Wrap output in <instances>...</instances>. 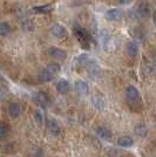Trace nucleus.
Masks as SVG:
<instances>
[{
  "instance_id": "nucleus-16",
  "label": "nucleus",
  "mask_w": 156,
  "mask_h": 157,
  "mask_svg": "<svg viewBox=\"0 0 156 157\" xmlns=\"http://www.w3.org/2000/svg\"><path fill=\"white\" fill-rule=\"evenodd\" d=\"M117 144L120 147H123V148H129L134 144V141L129 136H122V137H120L117 140Z\"/></svg>"
},
{
  "instance_id": "nucleus-12",
  "label": "nucleus",
  "mask_w": 156,
  "mask_h": 157,
  "mask_svg": "<svg viewBox=\"0 0 156 157\" xmlns=\"http://www.w3.org/2000/svg\"><path fill=\"white\" fill-rule=\"evenodd\" d=\"M75 90L78 92V94L80 95H86L88 93V85L86 83L85 81L79 80L75 82Z\"/></svg>"
},
{
  "instance_id": "nucleus-23",
  "label": "nucleus",
  "mask_w": 156,
  "mask_h": 157,
  "mask_svg": "<svg viewBox=\"0 0 156 157\" xmlns=\"http://www.w3.org/2000/svg\"><path fill=\"white\" fill-rule=\"evenodd\" d=\"M76 61H78L79 65H81V66H85V65H87V63L89 62V60H88V56H87L86 54H82L81 56H79Z\"/></svg>"
},
{
  "instance_id": "nucleus-9",
  "label": "nucleus",
  "mask_w": 156,
  "mask_h": 157,
  "mask_svg": "<svg viewBox=\"0 0 156 157\" xmlns=\"http://www.w3.org/2000/svg\"><path fill=\"white\" fill-rule=\"evenodd\" d=\"M92 102H93V105L99 110H103L106 107V101L101 95H94L92 98Z\"/></svg>"
},
{
  "instance_id": "nucleus-13",
  "label": "nucleus",
  "mask_w": 156,
  "mask_h": 157,
  "mask_svg": "<svg viewBox=\"0 0 156 157\" xmlns=\"http://www.w3.org/2000/svg\"><path fill=\"white\" fill-rule=\"evenodd\" d=\"M127 53L131 58H135L138 53V45L134 41H130L127 44Z\"/></svg>"
},
{
  "instance_id": "nucleus-4",
  "label": "nucleus",
  "mask_w": 156,
  "mask_h": 157,
  "mask_svg": "<svg viewBox=\"0 0 156 157\" xmlns=\"http://www.w3.org/2000/svg\"><path fill=\"white\" fill-rule=\"evenodd\" d=\"M48 53H49V55L54 58V59L57 60H65L67 58V53L64 51V49H61V48H58V47H51L49 49H48Z\"/></svg>"
},
{
  "instance_id": "nucleus-10",
  "label": "nucleus",
  "mask_w": 156,
  "mask_h": 157,
  "mask_svg": "<svg viewBox=\"0 0 156 157\" xmlns=\"http://www.w3.org/2000/svg\"><path fill=\"white\" fill-rule=\"evenodd\" d=\"M71 89V85L67 80H60L58 83H57V90L60 94H67Z\"/></svg>"
},
{
  "instance_id": "nucleus-8",
  "label": "nucleus",
  "mask_w": 156,
  "mask_h": 157,
  "mask_svg": "<svg viewBox=\"0 0 156 157\" xmlns=\"http://www.w3.org/2000/svg\"><path fill=\"white\" fill-rule=\"evenodd\" d=\"M46 127H47L48 131H49L52 135H54V136H58L59 134H60V127H59V124L57 123V121H54V120H47Z\"/></svg>"
},
{
  "instance_id": "nucleus-2",
  "label": "nucleus",
  "mask_w": 156,
  "mask_h": 157,
  "mask_svg": "<svg viewBox=\"0 0 156 157\" xmlns=\"http://www.w3.org/2000/svg\"><path fill=\"white\" fill-rule=\"evenodd\" d=\"M134 17L136 18V19H143V18H146V17H148V14H149V7L147 4H140L134 10Z\"/></svg>"
},
{
  "instance_id": "nucleus-18",
  "label": "nucleus",
  "mask_w": 156,
  "mask_h": 157,
  "mask_svg": "<svg viewBox=\"0 0 156 157\" xmlns=\"http://www.w3.org/2000/svg\"><path fill=\"white\" fill-rule=\"evenodd\" d=\"M135 134H136L137 136H140V137H146L147 136V134H148V129H147V127L143 124V123H140V124H137L135 127Z\"/></svg>"
},
{
  "instance_id": "nucleus-11",
  "label": "nucleus",
  "mask_w": 156,
  "mask_h": 157,
  "mask_svg": "<svg viewBox=\"0 0 156 157\" xmlns=\"http://www.w3.org/2000/svg\"><path fill=\"white\" fill-rule=\"evenodd\" d=\"M20 113H21V108H20V105L18 103H11V105H8V114H10V116L13 118H17L20 116Z\"/></svg>"
},
{
  "instance_id": "nucleus-24",
  "label": "nucleus",
  "mask_w": 156,
  "mask_h": 157,
  "mask_svg": "<svg viewBox=\"0 0 156 157\" xmlns=\"http://www.w3.org/2000/svg\"><path fill=\"white\" fill-rule=\"evenodd\" d=\"M6 95H7V90L5 89V88H1V87H0V100L5 98Z\"/></svg>"
},
{
  "instance_id": "nucleus-6",
  "label": "nucleus",
  "mask_w": 156,
  "mask_h": 157,
  "mask_svg": "<svg viewBox=\"0 0 156 157\" xmlns=\"http://www.w3.org/2000/svg\"><path fill=\"white\" fill-rule=\"evenodd\" d=\"M51 32L54 36H57L59 39H64L67 36V31H66V28L64 26H61V25H54V26L51 28Z\"/></svg>"
},
{
  "instance_id": "nucleus-22",
  "label": "nucleus",
  "mask_w": 156,
  "mask_h": 157,
  "mask_svg": "<svg viewBox=\"0 0 156 157\" xmlns=\"http://www.w3.org/2000/svg\"><path fill=\"white\" fill-rule=\"evenodd\" d=\"M46 71L49 72L51 74H53V75L55 76V74H58V73L60 72V66H59L58 63H55V62H53V63H49V65L47 66Z\"/></svg>"
},
{
  "instance_id": "nucleus-25",
  "label": "nucleus",
  "mask_w": 156,
  "mask_h": 157,
  "mask_svg": "<svg viewBox=\"0 0 156 157\" xmlns=\"http://www.w3.org/2000/svg\"><path fill=\"white\" fill-rule=\"evenodd\" d=\"M35 117H37V120H38V122H41L42 116H41V114H40L39 111H35Z\"/></svg>"
},
{
  "instance_id": "nucleus-1",
  "label": "nucleus",
  "mask_w": 156,
  "mask_h": 157,
  "mask_svg": "<svg viewBox=\"0 0 156 157\" xmlns=\"http://www.w3.org/2000/svg\"><path fill=\"white\" fill-rule=\"evenodd\" d=\"M33 100L37 105H41V107H47L49 103V98L47 96V94L44 92H37L33 94Z\"/></svg>"
},
{
  "instance_id": "nucleus-20",
  "label": "nucleus",
  "mask_w": 156,
  "mask_h": 157,
  "mask_svg": "<svg viewBox=\"0 0 156 157\" xmlns=\"http://www.w3.org/2000/svg\"><path fill=\"white\" fill-rule=\"evenodd\" d=\"M10 132V125L5 122H0V140H4L8 136Z\"/></svg>"
},
{
  "instance_id": "nucleus-3",
  "label": "nucleus",
  "mask_w": 156,
  "mask_h": 157,
  "mask_svg": "<svg viewBox=\"0 0 156 157\" xmlns=\"http://www.w3.org/2000/svg\"><path fill=\"white\" fill-rule=\"evenodd\" d=\"M126 96L129 102H137L140 100V93L134 86H128L126 89Z\"/></svg>"
},
{
  "instance_id": "nucleus-19",
  "label": "nucleus",
  "mask_w": 156,
  "mask_h": 157,
  "mask_svg": "<svg viewBox=\"0 0 156 157\" xmlns=\"http://www.w3.org/2000/svg\"><path fill=\"white\" fill-rule=\"evenodd\" d=\"M52 10H53V6L52 5H49V4H47V5H45V6H38V7H34V8H33V11L38 14L49 13Z\"/></svg>"
},
{
  "instance_id": "nucleus-14",
  "label": "nucleus",
  "mask_w": 156,
  "mask_h": 157,
  "mask_svg": "<svg viewBox=\"0 0 156 157\" xmlns=\"http://www.w3.org/2000/svg\"><path fill=\"white\" fill-rule=\"evenodd\" d=\"M96 134H98L99 137L102 138V140H111V131L108 130L104 127H99L96 129Z\"/></svg>"
},
{
  "instance_id": "nucleus-7",
  "label": "nucleus",
  "mask_w": 156,
  "mask_h": 157,
  "mask_svg": "<svg viewBox=\"0 0 156 157\" xmlns=\"http://www.w3.org/2000/svg\"><path fill=\"white\" fill-rule=\"evenodd\" d=\"M122 17V11L119 8H111L109 11H107L106 13V19L111 20V21H116V20L121 19Z\"/></svg>"
},
{
  "instance_id": "nucleus-21",
  "label": "nucleus",
  "mask_w": 156,
  "mask_h": 157,
  "mask_svg": "<svg viewBox=\"0 0 156 157\" xmlns=\"http://www.w3.org/2000/svg\"><path fill=\"white\" fill-rule=\"evenodd\" d=\"M11 32V26L8 22H0V36H6Z\"/></svg>"
},
{
  "instance_id": "nucleus-17",
  "label": "nucleus",
  "mask_w": 156,
  "mask_h": 157,
  "mask_svg": "<svg viewBox=\"0 0 156 157\" xmlns=\"http://www.w3.org/2000/svg\"><path fill=\"white\" fill-rule=\"evenodd\" d=\"M38 78H39L40 82H49V81H52L53 78H54V75L51 74L49 72H47L46 69H44V71L40 72Z\"/></svg>"
},
{
  "instance_id": "nucleus-26",
  "label": "nucleus",
  "mask_w": 156,
  "mask_h": 157,
  "mask_svg": "<svg viewBox=\"0 0 156 157\" xmlns=\"http://www.w3.org/2000/svg\"><path fill=\"white\" fill-rule=\"evenodd\" d=\"M120 4H122V5H127V4H129L131 0H117Z\"/></svg>"
},
{
  "instance_id": "nucleus-15",
  "label": "nucleus",
  "mask_w": 156,
  "mask_h": 157,
  "mask_svg": "<svg viewBox=\"0 0 156 157\" xmlns=\"http://www.w3.org/2000/svg\"><path fill=\"white\" fill-rule=\"evenodd\" d=\"M87 71H88V74H89V75L96 76L99 73H100V67L96 65V62L89 61V62L87 63Z\"/></svg>"
},
{
  "instance_id": "nucleus-5",
  "label": "nucleus",
  "mask_w": 156,
  "mask_h": 157,
  "mask_svg": "<svg viewBox=\"0 0 156 157\" xmlns=\"http://www.w3.org/2000/svg\"><path fill=\"white\" fill-rule=\"evenodd\" d=\"M75 35L79 39L80 42H91V35L89 33L86 31L85 28H81V27H75Z\"/></svg>"
}]
</instances>
